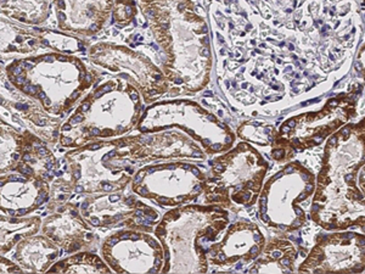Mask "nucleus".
Listing matches in <instances>:
<instances>
[{"mask_svg": "<svg viewBox=\"0 0 365 274\" xmlns=\"http://www.w3.org/2000/svg\"><path fill=\"white\" fill-rule=\"evenodd\" d=\"M359 93H342L329 100L318 113L292 117L280 128L279 143H287L295 151L318 146L336 129L346 125L356 113Z\"/></svg>", "mask_w": 365, "mask_h": 274, "instance_id": "obj_1", "label": "nucleus"}, {"mask_svg": "<svg viewBox=\"0 0 365 274\" xmlns=\"http://www.w3.org/2000/svg\"><path fill=\"white\" fill-rule=\"evenodd\" d=\"M365 268V237L344 233L323 237L299 267V272H349Z\"/></svg>", "mask_w": 365, "mask_h": 274, "instance_id": "obj_2", "label": "nucleus"}, {"mask_svg": "<svg viewBox=\"0 0 365 274\" xmlns=\"http://www.w3.org/2000/svg\"><path fill=\"white\" fill-rule=\"evenodd\" d=\"M93 60L101 66L117 71L118 68H129L138 76V82L145 94L146 99H154L155 96L163 93L165 77L160 71L144 61L141 55L134 56L123 48L113 46H98L91 50Z\"/></svg>", "mask_w": 365, "mask_h": 274, "instance_id": "obj_3", "label": "nucleus"}, {"mask_svg": "<svg viewBox=\"0 0 365 274\" xmlns=\"http://www.w3.org/2000/svg\"><path fill=\"white\" fill-rule=\"evenodd\" d=\"M63 29L96 34L110 16L115 0H51Z\"/></svg>", "mask_w": 365, "mask_h": 274, "instance_id": "obj_4", "label": "nucleus"}, {"mask_svg": "<svg viewBox=\"0 0 365 274\" xmlns=\"http://www.w3.org/2000/svg\"><path fill=\"white\" fill-rule=\"evenodd\" d=\"M53 6V1L49 0H1L3 11L21 22H29L31 13L34 24H39L49 16Z\"/></svg>", "mask_w": 365, "mask_h": 274, "instance_id": "obj_5", "label": "nucleus"}, {"mask_svg": "<svg viewBox=\"0 0 365 274\" xmlns=\"http://www.w3.org/2000/svg\"><path fill=\"white\" fill-rule=\"evenodd\" d=\"M20 171H21V173H24V175H32V173H34L32 168H29V167L27 166L20 167Z\"/></svg>", "mask_w": 365, "mask_h": 274, "instance_id": "obj_6", "label": "nucleus"}, {"mask_svg": "<svg viewBox=\"0 0 365 274\" xmlns=\"http://www.w3.org/2000/svg\"><path fill=\"white\" fill-rule=\"evenodd\" d=\"M46 193H42L41 196H39V198H38L37 201H36V204L41 205L42 204L43 201H46L48 200V198H46Z\"/></svg>", "mask_w": 365, "mask_h": 274, "instance_id": "obj_7", "label": "nucleus"}, {"mask_svg": "<svg viewBox=\"0 0 365 274\" xmlns=\"http://www.w3.org/2000/svg\"><path fill=\"white\" fill-rule=\"evenodd\" d=\"M10 181H11V182H26V179L24 178V177H16V176H11V177H10Z\"/></svg>", "mask_w": 365, "mask_h": 274, "instance_id": "obj_8", "label": "nucleus"}, {"mask_svg": "<svg viewBox=\"0 0 365 274\" xmlns=\"http://www.w3.org/2000/svg\"><path fill=\"white\" fill-rule=\"evenodd\" d=\"M211 149L213 150V151H220V150L222 149V144H220V143H213L211 146Z\"/></svg>", "mask_w": 365, "mask_h": 274, "instance_id": "obj_9", "label": "nucleus"}, {"mask_svg": "<svg viewBox=\"0 0 365 274\" xmlns=\"http://www.w3.org/2000/svg\"><path fill=\"white\" fill-rule=\"evenodd\" d=\"M73 143V139L71 137H63V146H68V144H72Z\"/></svg>", "mask_w": 365, "mask_h": 274, "instance_id": "obj_10", "label": "nucleus"}, {"mask_svg": "<svg viewBox=\"0 0 365 274\" xmlns=\"http://www.w3.org/2000/svg\"><path fill=\"white\" fill-rule=\"evenodd\" d=\"M138 223H140V225H150L151 223H150V220H144V218H137Z\"/></svg>", "mask_w": 365, "mask_h": 274, "instance_id": "obj_11", "label": "nucleus"}, {"mask_svg": "<svg viewBox=\"0 0 365 274\" xmlns=\"http://www.w3.org/2000/svg\"><path fill=\"white\" fill-rule=\"evenodd\" d=\"M103 189H104L105 191H111L113 187L111 184H108V183H104V184H103Z\"/></svg>", "mask_w": 365, "mask_h": 274, "instance_id": "obj_12", "label": "nucleus"}, {"mask_svg": "<svg viewBox=\"0 0 365 274\" xmlns=\"http://www.w3.org/2000/svg\"><path fill=\"white\" fill-rule=\"evenodd\" d=\"M115 154H116V151H115V150H113V151H110L108 155H105V158H103V161H108V158H111V156H113Z\"/></svg>", "mask_w": 365, "mask_h": 274, "instance_id": "obj_13", "label": "nucleus"}, {"mask_svg": "<svg viewBox=\"0 0 365 274\" xmlns=\"http://www.w3.org/2000/svg\"><path fill=\"white\" fill-rule=\"evenodd\" d=\"M143 177H144V173H143V172H140V173H138L137 177H135V179H134V182H140L141 179H143Z\"/></svg>", "mask_w": 365, "mask_h": 274, "instance_id": "obj_14", "label": "nucleus"}, {"mask_svg": "<svg viewBox=\"0 0 365 274\" xmlns=\"http://www.w3.org/2000/svg\"><path fill=\"white\" fill-rule=\"evenodd\" d=\"M91 223L94 225H100V220L99 218H96V217H94V218H91Z\"/></svg>", "mask_w": 365, "mask_h": 274, "instance_id": "obj_15", "label": "nucleus"}, {"mask_svg": "<svg viewBox=\"0 0 365 274\" xmlns=\"http://www.w3.org/2000/svg\"><path fill=\"white\" fill-rule=\"evenodd\" d=\"M38 153H39V155H46V150L39 146V148H38Z\"/></svg>", "mask_w": 365, "mask_h": 274, "instance_id": "obj_16", "label": "nucleus"}, {"mask_svg": "<svg viewBox=\"0 0 365 274\" xmlns=\"http://www.w3.org/2000/svg\"><path fill=\"white\" fill-rule=\"evenodd\" d=\"M129 239H132V240H139V239H140V237H139V235H137V234H130V237H129Z\"/></svg>", "mask_w": 365, "mask_h": 274, "instance_id": "obj_17", "label": "nucleus"}, {"mask_svg": "<svg viewBox=\"0 0 365 274\" xmlns=\"http://www.w3.org/2000/svg\"><path fill=\"white\" fill-rule=\"evenodd\" d=\"M160 203H162V204H168L170 199H167V198H160Z\"/></svg>", "mask_w": 365, "mask_h": 274, "instance_id": "obj_18", "label": "nucleus"}, {"mask_svg": "<svg viewBox=\"0 0 365 274\" xmlns=\"http://www.w3.org/2000/svg\"><path fill=\"white\" fill-rule=\"evenodd\" d=\"M139 193H140V194H144V196H148V189H146V188H140V189H139Z\"/></svg>", "mask_w": 365, "mask_h": 274, "instance_id": "obj_19", "label": "nucleus"}, {"mask_svg": "<svg viewBox=\"0 0 365 274\" xmlns=\"http://www.w3.org/2000/svg\"><path fill=\"white\" fill-rule=\"evenodd\" d=\"M101 144H94V146H91V148H89V149L91 150H99L100 148H101Z\"/></svg>", "mask_w": 365, "mask_h": 274, "instance_id": "obj_20", "label": "nucleus"}, {"mask_svg": "<svg viewBox=\"0 0 365 274\" xmlns=\"http://www.w3.org/2000/svg\"><path fill=\"white\" fill-rule=\"evenodd\" d=\"M149 243H150V245L153 246V248H155V249H158V243H156V241L150 240Z\"/></svg>", "mask_w": 365, "mask_h": 274, "instance_id": "obj_21", "label": "nucleus"}, {"mask_svg": "<svg viewBox=\"0 0 365 274\" xmlns=\"http://www.w3.org/2000/svg\"><path fill=\"white\" fill-rule=\"evenodd\" d=\"M192 156H194V158H201V156H202V154H201V153H199V151H194V153H192Z\"/></svg>", "mask_w": 365, "mask_h": 274, "instance_id": "obj_22", "label": "nucleus"}, {"mask_svg": "<svg viewBox=\"0 0 365 274\" xmlns=\"http://www.w3.org/2000/svg\"><path fill=\"white\" fill-rule=\"evenodd\" d=\"M191 172H192V175L194 176H200V172L197 168H191Z\"/></svg>", "mask_w": 365, "mask_h": 274, "instance_id": "obj_23", "label": "nucleus"}, {"mask_svg": "<svg viewBox=\"0 0 365 274\" xmlns=\"http://www.w3.org/2000/svg\"><path fill=\"white\" fill-rule=\"evenodd\" d=\"M110 200H111V201H113V203H115V201H118V200H120V196H111V198H110Z\"/></svg>", "mask_w": 365, "mask_h": 274, "instance_id": "obj_24", "label": "nucleus"}, {"mask_svg": "<svg viewBox=\"0 0 365 274\" xmlns=\"http://www.w3.org/2000/svg\"><path fill=\"white\" fill-rule=\"evenodd\" d=\"M117 243H118V239H116V238H113V239L110 240V244H111V245H115Z\"/></svg>", "mask_w": 365, "mask_h": 274, "instance_id": "obj_25", "label": "nucleus"}, {"mask_svg": "<svg viewBox=\"0 0 365 274\" xmlns=\"http://www.w3.org/2000/svg\"><path fill=\"white\" fill-rule=\"evenodd\" d=\"M216 171L217 172H223V171H225V167L218 165V166H216Z\"/></svg>", "mask_w": 365, "mask_h": 274, "instance_id": "obj_26", "label": "nucleus"}, {"mask_svg": "<svg viewBox=\"0 0 365 274\" xmlns=\"http://www.w3.org/2000/svg\"><path fill=\"white\" fill-rule=\"evenodd\" d=\"M25 161H34V158H31V155H25Z\"/></svg>", "mask_w": 365, "mask_h": 274, "instance_id": "obj_27", "label": "nucleus"}, {"mask_svg": "<svg viewBox=\"0 0 365 274\" xmlns=\"http://www.w3.org/2000/svg\"><path fill=\"white\" fill-rule=\"evenodd\" d=\"M135 215H137L138 217L144 216V213H143V211H140V210H137V211H135Z\"/></svg>", "mask_w": 365, "mask_h": 274, "instance_id": "obj_28", "label": "nucleus"}, {"mask_svg": "<svg viewBox=\"0 0 365 274\" xmlns=\"http://www.w3.org/2000/svg\"><path fill=\"white\" fill-rule=\"evenodd\" d=\"M129 237H130V234H125V235L120 237V239H122V240H127V239H129Z\"/></svg>", "mask_w": 365, "mask_h": 274, "instance_id": "obj_29", "label": "nucleus"}, {"mask_svg": "<svg viewBox=\"0 0 365 274\" xmlns=\"http://www.w3.org/2000/svg\"><path fill=\"white\" fill-rule=\"evenodd\" d=\"M19 213H20V215H26V213H27V210H26V208H21V210H19Z\"/></svg>", "mask_w": 365, "mask_h": 274, "instance_id": "obj_30", "label": "nucleus"}, {"mask_svg": "<svg viewBox=\"0 0 365 274\" xmlns=\"http://www.w3.org/2000/svg\"><path fill=\"white\" fill-rule=\"evenodd\" d=\"M75 177H76V179L81 178V171H79V170L76 171Z\"/></svg>", "mask_w": 365, "mask_h": 274, "instance_id": "obj_31", "label": "nucleus"}, {"mask_svg": "<svg viewBox=\"0 0 365 274\" xmlns=\"http://www.w3.org/2000/svg\"><path fill=\"white\" fill-rule=\"evenodd\" d=\"M76 191H77V193H82V191H83V187L78 186V187L76 188Z\"/></svg>", "mask_w": 365, "mask_h": 274, "instance_id": "obj_32", "label": "nucleus"}, {"mask_svg": "<svg viewBox=\"0 0 365 274\" xmlns=\"http://www.w3.org/2000/svg\"><path fill=\"white\" fill-rule=\"evenodd\" d=\"M46 170H53V163H46Z\"/></svg>", "mask_w": 365, "mask_h": 274, "instance_id": "obj_33", "label": "nucleus"}, {"mask_svg": "<svg viewBox=\"0 0 365 274\" xmlns=\"http://www.w3.org/2000/svg\"><path fill=\"white\" fill-rule=\"evenodd\" d=\"M220 261H225V253H220Z\"/></svg>", "mask_w": 365, "mask_h": 274, "instance_id": "obj_34", "label": "nucleus"}, {"mask_svg": "<svg viewBox=\"0 0 365 274\" xmlns=\"http://www.w3.org/2000/svg\"><path fill=\"white\" fill-rule=\"evenodd\" d=\"M161 265V261H160V258H156V261H155V266L158 267Z\"/></svg>", "mask_w": 365, "mask_h": 274, "instance_id": "obj_35", "label": "nucleus"}, {"mask_svg": "<svg viewBox=\"0 0 365 274\" xmlns=\"http://www.w3.org/2000/svg\"><path fill=\"white\" fill-rule=\"evenodd\" d=\"M155 171H158V168H149V170H148V173L151 175V173H154Z\"/></svg>", "mask_w": 365, "mask_h": 274, "instance_id": "obj_36", "label": "nucleus"}, {"mask_svg": "<svg viewBox=\"0 0 365 274\" xmlns=\"http://www.w3.org/2000/svg\"><path fill=\"white\" fill-rule=\"evenodd\" d=\"M158 272V267H155L153 270H150V273H156Z\"/></svg>", "mask_w": 365, "mask_h": 274, "instance_id": "obj_37", "label": "nucleus"}, {"mask_svg": "<svg viewBox=\"0 0 365 274\" xmlns=\"http://www.w3.org/2000/svg\"><path fill=\"white\" fill-rule=\"evenodd\" d=\"M81 258H82V256H77V258H73V260H72V261L78 262L79 260H81Z\"/></svg>", "mask_w": 365, "mask_h": 274, "instance_id": "obj_38", "label": "nucleus"}, {"mask_svg": "<svg viewBox=\"0 0 365 274\" xmlns=\"http://www.w3.org/2000/svg\"><path fill=\"white\" fill-rule=\"evenodd\" d=\"M132 203H133V199H128L127 201H125V204L127 205H130Z\"/></svg>", "mask_w": 365, "mask_h": 274, "instance_id": "obj_39", "label": "nucleus"}, {"mask_svg": "<svg viewBox=\"0 0 365 274\" xmlns=\"http://www.w3.org/2000/svg\"><path fill=\"white\" fill-rule=\"evenodd\" d=\"M120 218H122V215H117V216H115V218H113V220H120Z\"/></svg>", "mask_w": 365, "mask_h": 274, "instance_id": "obj_40", "label": "nucleus"}, {"mask_svg": "<svg viewBox=\"0 0 365 274\" xmlns=\"http://www.w3.org/2000/svg\"><path fill=\"white\" fill-rule=\"evenodd\" d=\"M82 208H83V210H87L88 203H83V205H82Z\"/></svg>", "mask_w": 365, "mask_h": 274, "instance_id": "obj_41", "label": "nucleus"}, {"mask_svg": "<svg viewBox=\"0 0 365 274\" xmlns=\"http://www.w3.org/2000/svg\"><path fill=\"white\" fill-rule=\"evenodd\" d=\"M8 212L10 213V215H15V213H16V212L14 211V210H8Z\"/></svg>", "mask_w": 365, "mask_h": 274, "instance_id": "obj_42", "label": "nucleus"}, {"mask_svg": "<svg viewBox=\"0 0 365 274\" xmlns=\"http://www.w3.org/2000/svg\"><path fill=\"white\" fill-rule=\"evenodd\" d=\"M167 168H168V170H175V166H168Z\"/></svg>", "mask_w": 365, "mask_h": 274, "instance_id": "obj_43", "label": "nucleus"}, {"mask_svg": "<svg viewBox=\"0 0 365 274\" xmlns=\"http://www.w3.org/2000/svg\"><path fill=\"white\" fill-rule=\"evenodd\" d=\"M195 191H201V187H199V186H196V187H195Z\"/></svg>", "mask_w": 365, "mask_h": 274, "instance_id": "obj_44", "label": "nucleus"}, {"mask_svg": "<svg viewBox=\"0 0 365 274\" xmlns=\"http://www.w3.org/2000/svg\"><path fill=\"white\" fill-rule=\"evenodd\" d=\"M166 258H167V261H168V260H170V253H166Z\"/></svg>", "mask_w": 365, "mask_h": 274, "instance_id": "obj_45", "label": "nucleus"}, {"mask_svg": "<svg viewBox=\"0 0 365 274\" xmlns=\"http://www.w3.org/2000/svg\"><path fill=\"white\" fill-rule=\"evenodd\" d=\"M207 232L210 233V234H212V233H213V228H208Z\"/></svg>", "mask_w": 365, "mask_h": 274, "instance_id": "obj_46", "label": "nucleus"}, {"mask_svg": "<svg viewBox=\"0 0 365 274\" xmlns=\"http://www.w3.org/2000/svg\"><path fill=\"white\" fill-rule=\"evenodd\" d=\"M184 168H185V170H189L190 167L187 166V165H184Z\"/></svg>", "mask_w": 365, "mask_h": 274, "instance_id": "obj_47", "label": "nucleus"}, {"mask_svg": "<svg viewBox=\"0 0 365 274\" xmlns=\"http://www.w3.org/2000/svg\"><path fill=\"white\" fill-rule=\"evenodd\" d=\"M20 238H21V237H20V235H17V237L15 238V240H16V241L20 240Z\"/></svg>", "mask_w": 365, "mask_h": 274, "instance_id": "obj_48", "label": "nucleus"}, {"mask_svg": "<svg viewBox=\"0 0 365 274\" xmlns=\"http://www.w3.org/2000/svg\"><path fill=\"white\" fill-rule=\"evenodd\" d=\"M14 158H15V160H17V158H19V155H17V154L14 155Z\"/></svg>", "mask_w": 365, "mask_h": 274, "instance_id": "obj_49", "label": "nucleus"}]
</instances>
